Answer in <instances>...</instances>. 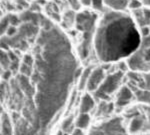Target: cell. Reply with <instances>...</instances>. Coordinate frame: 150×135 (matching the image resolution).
<instances>
[{
  "label": "cell",
  "instance_id": "obj_1",
  "mask_svg": "<svg viewBox=\"0 0 150 135\" xmlns=\"http://www.w3.org/2000/svg\"><path fill=\"white\" fill-rule=\"evenodd\" d=\"M28 50L34 57L27 79L34 93L38 131L46 133L66 105L80 69L68 36L46 16Z\"/></svg>",
  "mask_w": 150,
  "mask_h": 135
},
{
  "label": "cell",
  "instance_id": "obj_2",
  "mask_svg": "<svg viewBox=\"0 0 150 135\" xmlns=\"http://www.w3.org/2000/svg\"><path fill=\"white\" fill-rule=\"evenodd\" d=\"M141 33L133 16L107 9L99 16L93 40L97 60L111 64L125 60L138 48Z\"/></svg>",
  "mask_w": 150,
  "mask_h": 135
},
{
  "label": "cell",
  "instance_id": "obj_3",
  "mask_svg": "<svg viewBox=\"0 0 150 135\" xmlns=\"http://www.w3.org/2000/svg\"><path fill=\"white\" fill-rule=\"evenodd\" d=\"M98 19L99 14L96 11L82 10L77 12L75 28L80 33L77 55L81 60H86L90 56Z\"/></svg>",
  "mask_w": 150,
  "mask_h": 135
},
{
  "label": "cell",
  "instance_id": "obj_4",
  "mask_svg": "<svg viewBox=\"0 0 150 135\" xmlns=\"http://www.w3.org/2000/svg\"><path fill=\"white\" fill-rule=\"evenodd\" d=\"M125 60L130 71L150 74V34L141 38L138 48Z\"/></svg>",
  "mask_w": 150,
  "mask_h": 135
},
{
  "label": "cell",
  "instance_id": "obj_5",
  "mask_svg": "<svg viewBox=\"0 0 150 135\" xmlns=\"http://www.w3.org/2000/svg\"><path fill=\"white\" fill-rule=\"evenodd\" d=\"M126 77V72L117 69L114 72H110L106 75L105 79L99 88L95 92H93V96L96 100H111L113 96H115L116 92L123 85V80Z\"/></svg>",
  "mask_w": 150,
  "mask_h": 135
},
{
  "label": "cell",
  "instance_id": "obj_6",
  "mask_svg": "<svg viewBox=\"0 0 150 135\" xmlns=\"http://www.w3.org/2000/svg\"><path fill=\"white\" fill-rule=\"evenodd\" d=\"M91 134H126L127 129L123 118L119 116L108 117L101 123L89 128Z\"/></svg>",
  "mask_w": 150,
  "mask_h": 135
},
{
  "label": "cell",
  "instance_id": "obj_7",
  "mask_svg": "<svg viewBox=\"0 0 150 135\" xmlns=\"http://www.w3.org/2000/svg\"><path fill=\"white\" fill-rule=\"evenodd\" d=\"M127 133H150V118L148 115L137 111L129 116V121L126 125Z\"/></svg>",
  "mask_w": 150,
  "mask_h": 135
},
{
  "label": "cell",
  "instance_id": "obj_8",
  "mask_svg": "<svg viewBox=\"0 0 150 135\" xmlns=\"http://www.w3.org/2000/svg\"><path fill=\"white\" fill-rule=\"evenodd\" d=\"M136 100L134 92L128 84H123L115 94L114 104L116 108H125Z\"/></svg>",
  "mask_w": 150,
  "mask_h": 135
},
{
  "label": "cell",
  "instance_id": "obj_9",
  "mask_svg": "<svg viewBox=\"0 0 150 135\" xmlns=\"http://www.w3.org/2000/svg\"><path fill=\"white\" fill-rule=\"evenodd\" d=\"M106 71L107 70L103 66H94L92 71H91L90 76H89L88 82H87L86 91L90 93L95 92L99 88V86L101 85V83L103 82L106 75H107Z\"/></svg>",
  "mask_w": 150,
  "mask_h": 135
},
{
  "label": "cell",
  "instance_id": "obj_10",
  "mask_svg": "<svg viewBox=\"0 0 150 135\" xmlns=\"http://www.w3.org/2000/svg\"><path fill=\"white\" fill-rule=\"evenodd\" d=\"M115 104L111 100H99L95 107V116L99 118H108L115 110Z\"/></svg>",
  "mask_w": 150,
  "mask_h": 135
},
{
  "label": "cell",
  "instance_id": "obj_11",
  "mask_svg": "<svg viewBox=\"0 0 150 135\" xmlns=\"http://www.w3.org/2000/svg\"><path fill=\"white\" fill-rule=\"evenodd\" d=\"M132 16L139 27L150 25V7H143L132 10Z\"/></svg>",
  "mask_w": 150,
  "mask_h": 135
},
{
  "label": "cell",
  "instance_id": "obj_12",
  "mask_svg": "<svg viewBox=\"0 0 150 135\" xmlns=\"http://www.w3.org/2000/svg\"><path fill=\"white\" fill-rule=\"evenodd\" d=\"M96 107V99L92 93L86 91L81 96L80 102H79V112L90 113Z\"/></svg>",
  "mask_w": 150,
  "mask_h": 135
},
{
  "label": "cell",
  "instance_id": "obj_13",
  "mask_svg": "<svg viewBox=\"0 0 150 135\" xmlns=\"http://www.w3.org/2000/svg\"><path fill=\"white\" fill-rule=\"evenodd\" d=\"M14 124L11 115L8 112L3 111L1 114V134H13Z\"/></svg>",
  "mask_w": 150,
  "mask_h": 135
},
{
  "label": "cell",
  "instance_id": "obj_14",
  "mask_svg": "<svg viewBox=\"0 0 150 135\" xmlns=\"http://www.w3.org/2000/svg\"><path fill=\"white\" fill-rule=\"evenodd\" d=\"M93 67H94L93 65H88V66L84 67V68L82 69L80 76H79L78 80H77V90L78 91L86 90L87 82H88L89 76H90Z\"/></svg>",
  "mask_w": 150,
  "mask_h": 135
},
{
  "label": "cell",
  "instance_id": "obj_15",
  "mask_svg": "<svg viewBox=\"0 0 150 135\" xmlns=\"http://www.w3.org/2000/svg\"><path fill=\"white\" fill-rule=\"evenodd\" d=\"M90 124H91L90 113L79 112V114L75 118V127H78V128L84 130V131L90 128Z\"/></svg>",
  "mask_w": 150,
  "mask_h": 135
},
{
  "label": "cell",
  "instance_id": "obj_16",
  "mask_svg": "<svg viewBox=\"0 0 150 135\" xmlns=\"http://www.w3.org/2000/svg\"><path fill=\"white\" fill-rule=\"evenodd\" d=\"M76 16H77V13L75 12L74 9L67 10L63 14V16H62V18H61L62 25H63L66 29H71L72 27H75Z\"/></svg>",
  "mask_w": 150,
  "mask_h": 135
},
{
  "label": "cell",
  "instance_id": "obj_17",
  "mask_svg": "<svg viewBox=\"0 0 150 135\" xmlns=\"http://www.w3.org/2000/svg\"><path fill=\"white\" fill-rule=\"evenodd\" d=\"M108 9L115 11H125L128 8L129 0H104Z\"/></svg>",
  "mask_w": 150,
  "mask_h": 135
},
{
  "label": "cell",
  "instance_id": "obj_18",
  "mask_svg": "<svg viewBox=\"0 0 150 135\" xmlns=\"http://www.w3.org/2000/svg\"><path fill=\"white\" fill-rule=\"evenodd\" d=\"M75 117L74 114H69L62 120L60 124V129L62 133H72L75 128Z\"/></svg>",
  "mask_w": 150,
  "mask_h": 135
},
{
  "label": "cell",
  "instance_id": "obj_19",
  "mask_svg": "<svg viewBox=\"0 0 150 135\" xmlns=\"http://www.w3.org/2000/svg\"><path fill=\"white\" fill-rule=\"evenodd\" d=\"M91 7L93 8L94 11L98 12V13H103V12L107 10L106 9L107 6L105 5L104 0H92L91 1Z\"/></svg>",
  "mask_w": 150,
  "mask_h": 135
},
{
  "label": "cell",
  "instance_id": "obj_20",
  "mask_svg": "<svg viewBox=\"0 0 150 135\" xmlns=\"http://www.w3.org/2000/svg\"><path fill=\"white\" fill-rule=\"evenodd\" d=\"M10 25H11V23H10V20H9L8 14H7V15H5L1 19V36L5 34L7 29H8Z\"/></svg>",
  "mask_w": 150,
  "mask_h": 135
},
{
  "label": "cell",
  "instance_id": "obj_21",
  "mask_svg": "<svg viewBox=\"0 0 150 135\" xmlns=\"http://www.w3.org/2000/svg\"><path fill=\"white\" fill-rule=\"evenodd\" d=\"M144 5L143 1L142 0H129V3H128V8L130 10H135V9L141 8Z\"/></svg>",
  "mask_w": 150,
  "mask_h": 135
},
{
  "label": "cell",
  "instance_id": "obj_22",
  "mask_svg": "<svg viewBox=\"0 0 150 135\" xmlns=\"http://www.w3.org/2000/svg\"><path fill=\"white\" fill-rule=\"evenodd\" d=\"M143 88L150 90V74H143Z\"/></svg>",
  "mask_w": 150,
  "mask_h": 135
},
{
  "label": "cell",
  "instance_id": "obj_23",
  "mask_svg": "<svg viewBox=\"0 0 150 135\" xmlns=\"http://www.w3.org/2000/svg\"><path fill=\"white\" fill-rule=\"evenodd\" d=\"M81 3V5H83L84 7H89L91 6V1L92 0H79Z\"/></svg>",
  "mask_w": 150,
  "mask_h": 135
}]
</instances>
